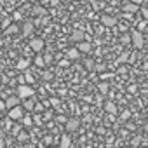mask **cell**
<instances>
[{"label": "cell", "instance_id": "obj_1", "mask_svg": "<svg viewBox=\"0 0 148 148\" xmlns=\"http://www.w3.org/2000/svg\"><path fill=\"white\" fill-rule=\"evenodd\" d=\"M131 42H132V45H134L136 49H141V47L145 45V37H143V33H141L139 30H132V32H131Z\"/></svg>", "mask_w": 148, "mask_h": 148}, {"label": "cell", "instance_id": "obj_2", "mask_svg": "<svg viewBox=\"0 0 148 148\" xmlns=\"http://www.w3.org/2000/svg\"><path fill=\"white\" fill-rule=\"evenodd\" d=\"M18 96H19L21 99H26V98H30V96H35V91H33V87H32L30 84H21V86L18 87Z\"/></svg>", "mask_w": 148, "mask_h": 148}, {"label": "cell", "instance_id": "obj_3", "mask_svg": "<svg viewBox=\"0 0 148 148\" xmlns=\"http://www.w3.org/2000/svg\"><path fill=\"white\" fill-rule=\"evenodd\" d=\"M44 47H45L44 38L35 37V38H32V40H30V49H32V51H35V52H42V51H44Z\"/></svg>", "mask_w": 148, "mask_h": 148}, {"label": "cell", "instance_id": "obj_4", "mask_svg": "<svg viewBox=\"0 0 148 148\" xmlns=\"http://www.w3.org/2000/svg\"><path fill=\"white\" fill-rule=\"evenodd\" d=\"M23 115H25V110H23L21 105H18V106H14V108H9V119H11V120H19Z\"/></svg>", "mask_w": 148, "mask_h": 148}, {"label": "cell", "instance_id": "obj_5", "mask_svg": "<svg viewBox=\"0 0 148 148\" xmlns=\"http://www.w3.org/2000/svg\"><path fill=\"white\" fill-rule=\"evenodd\" d=\"M33 30H35V25H33L32 21H25L23 26H21V33H23L25 37H32Z\"/></svg>", "mask_w": 148, "mask_h": 148}, {"label": "cell", "instance_id": "obj_6", "mask_svg": "<svg viewBox=\"0 0 148 148\" xmlns=\"http://www.w3.org/2000/svg\"><path fill=\"white\" fill-rule=\"evenodd\" d=\"M64 125H66V131L73 132V131H77V129H79L80 120H79V119H68V120L64 122Z\"/></svg>", "mask_w": 148, "mask_h": 148}, {"label": "cell", "instance_id": "obj_7", "mask_svg": "<svg viewBox=\"0 0 148 148\" xmlns=\"http://www.w3.org/2000/svg\"><path fill=\"white\" fill-rule=\"evenodd\" d=\"M101 23H103L105 26L112 28V26H115V25H117V18H115V16H108V14H103V16H101Z\"/></svg>", "mask_w": 148, "mask_h": 148}, {"label": "cell", "instance_id": "obj_8", "mask_svg": "<svg viewBox=\"0 0 148 148\" xmlns=\"http://www.w3.org/2000/svg\"><path fill=\"white\" fill-rule=\"evenodd\" d=\"M21 103V98L18 96V94H14V96H9L7 99H5V108H14V106H18Z\"/></svg>", "mask_w": 148, "mask_h": 148}, {"label": "cell", "instance_id": "obj_9", "mask_svg": "<svg viewBox=\"0 0 148 148\" xmlns=\"http://www.w3.org/2000/svg\"><path fill=\"white\" fill-rule=\"evenodd\" d=\"M70 40L71 42H82V40H86V33L82 32V30H75V32H73L71 35H70Z\"/></svg>", "mask_w": 148, "mask_h": 148}, {"label": "cell", "instance_id": "obj_10", "mask_svg": "<svg viewBox=\"0 0 148 148\" xmlns=\"http://www.w3.org/2000/svg\"><path fill=\"white\" fill-rule=\"evenodd\" d=\"M77 49L80 51V52H91V49H92V45H91V42H87V40H82V42H79V45H77Z\"/></svg>", "mask_w": 148, "mask_h": 148}, {"label": "cell", "instance_id": "obj_11", "mask_svg": "<svg viewBox=\"0 0 148 148\" xmlns=\"http://www.w3.org/2000/svg\"><path fill=\"white\" fill-rule=\"evenodd\" d=\"M138 11H139V5H138V4H134V2H132V4H125V5H124V12H125V14H134V12H138Z\"/></svg>", "mask_w": 148, "mask_h": 148}, {"label": "cell", "instance_id": "obj_12", "mask_svg": "<svg viewBox=\"0 0 148 148\" xmlns=\"http://www.w3.org/2000/svg\"><path fill=\"white\" fill-rule=\"evenodd\" d=\"M28 66H30V59H26V58H21V59L18 61V64H16V68H18L19 71H26Z\"/></svg>", "mask_w": 148, "mask_h": 148}, {"label": "cell", "instance_id": "obj_13", "mask_svg": "<svg viewBox=\"0 0 148 148\" xmlns=\"http://www.w3.org/2000/svg\"><path fill=\"white\" fill-rule=\"evenodd\" d=\"M80 54H82V52L75 47V49H70V51L66 52V58H68L70 61H71V59H79V58H80Z\"/></svg>", "mask_w": 148, "mask_h": 148}, {"label": "cell", "instance_id": "obj_14", "mask_svg": "<svg viewBox=\"0 0 148 148\" xmlns=\"http://www.w3.org/2000/svg\"><path fill=\"white\" fill-rule=\"evenodd\" d=\"M105 112L110 113V115H115V113H117V106H115V103L106 101V103H105Z\"/></svg>", "mask_w": 148, "mask_h": 148}, {"label": "cell", "instance_id": "obj_15", "mask_svg": "<svg viewBox=\"0 0 148 148\" xmlns=\"http://www.w3.org/2000/svg\"><path fill=\"white\" fill-rule=\"evenodd\" d=\"M23 106H25L26 110H30V112H32V110L35 108V96H30V98H26V99H25V105H23Z\"/></svg>", "mask_w": 148, "mask_h": 148}, {"label": "cell", "instance_id": "obj_16", "mask_svg": "<svg viewBox=\"0 0 148 148\" xmlns=\"http://www.w3.org/2000/svg\"><path fill=\"white\" fill-rule=\"evenodd\" d=\"M71 145V138H70V134H63L61 136V143H59V146L61 148H68Z\"/></svg>", "mask_w": 148, "mask_h": 148}, {"label": "cell", "instance_id": "obj_17", "mask_svg": "<svg viewBox=\"0 0 148 148\" xmlns=\"http://www.w3.org/2000/svg\"><path fill=\"white\" fill-rule=\"evenodd\" d=\"M19 120L23 122V125H25V127H32V125H33V119H32L30 115H23Z\"/></svg>", "mask_w": 148, "mask_h": 148}, {"label": "cell", "instance_id": "obj_18", "mask_svg": "<svg viewBox=\"0 0 148 148\" xmlns=\"http://www.w3.org/2000/svg\"><path fill=\"white\" fill-rule=\"evenodd\" d=\"M33 63H35L37 66H40V68H42V66L45 64V59H44V56H42L40 52H37V56H35V59H33Z\"/></svg>", "mask_w": 148, "mask_h": 148}, {"label": "cell", "instance_id": "obj_19", "mask_svg": "<svg viewBox=\"0 0 148 148\" xmlns=\"http://www.w3.org/2000/svg\"><path fill=\"white\" fill-rule=\"evenodd\" d=\"M47 14V11L42 7V5H37V7H33V16H45Z\"/></svg>", "mask_w": 148, "mask_h": 148}, {"label": "cell", "instance_id": "obj_20", "mask_svg": "<svg viewBox=\"0 0 148 148\" xmlns=\"http://www.w3.org/2000/svg\"><path fill=\"white\" fill-rule=\"evenodd\" d=\"M98 91H99L101 94H106V92L110 91V86H108L106 82H101V84H98Z\"/></svg>", "mask_w": 148, "mask_h": 148}, {"label": "cell", "instance_id": "obj_21", "mask_svg": "<svg viewBox=\"0 0 148 148\" xmlns=\"http://www.w3.org/2000/svg\"><path fill=\"white\" fill-rule=\"evenodd\" d=\"M21 79H23V80H26V84H30V86L35 82V79H33L32 73H26V75H25V77H21Z\"/></svg>", "mask_w": 148, "mask_h": 148}, {"label": "cell", "instance_id": "obj_22", "mask_svg": "<svg viewBox=\"0 0 148 148\" xmlns=\"http://www.w3.org/2000/svg\"><path fill=\"white\" fill-rule=\"evenodd\" d=\"M129 119H131V112L129 110H124L120 113V120H129Z\"/></svg>", "mask_w": 148, "mask_h": 148}, {"label": "cell", "instance_id": "obj_23", "mask_svg": "<svg viewBox=\"0 0 148 148\" xmlns=\"http://www.w3.org/2000/svg\"><path fill=\"white\" fill-rule=\"evenodd\" d=\"M28 138H30V136H28L26 132H19V134H18V139H19L21 143H25V141H28Z\"/></svg>", "mask_w": 148, "mask_h": 148}, {"label": "cell", "instance_id": "obj_24", "mask_svg": "<svg viewBox=\"0 0 148 148\" xmlns=\"http://www.w3.org/2000/svg\"><path fill=\"white\" fill-rule=\"evenodd\" d=\"M84 64H86V68H87V70H94V61H92V59H86V63H84Z\"/></svg>", "mask_w": 148, "mask_h": 148}, {"label": "cell", "instance_id": "obj_25", "mask_svg": "<svg viewBox=\"0 0 148 148\" xmlns=\"http://www.w3.org/2000/svg\"><path fill=\"white\" fill-rule=\"evenodd\" d=\"M42 77H44V80H51V79H52V73H51V71H44Z\"/></svg>", "mask_w": 148, "mask_h": 148}, {"label": "cell", "instance_id": "obj_26", "mask_svg": "<svg viewBox=\"0 0 148 148\" xmlns=\"http://www.w3.org/2000/svg\"><path fill=\"white\" fill-rule=\"evenodd\" d=\"M146 26H148V23H146V19H145V21H141V23L138 25V30H139V32H143Z\"/></svg>", "mask_w": 148, "mask_h": 148}, {"label": "cell", "instance_id": "obj_27", "mask_svg": "<svg viewBox=\"0 0 148 148\" xmlns=\"http://www.w3.org/2000/svg\"><path fill=\"white\" fill-rule=\"evenodd\" d=\"M18 32V26L16 25H12V26H9L7 30H5V33H16Z\"/></svg>", "mask_w": 148, "mask_h": 148}, {"label": "cell", "instance_id": "obj_28", "mask_svg": "<svg viewBox=\"0 0 148 148\" xmlns=\"http://www.w3.org/2000/svg\"><path fill=\"white\" fill-rule=\"evenodd\" d=\"M106 66L105 64H94V71H105Z\"/></svg>", "mask_w": 148, "mask_h": 148}, {"label": "cell", "instance_id": "obj_29", "mask_svg": "<svg viewBox=\"0 0 148 148\" xmlns=\"http://www.w3.org/2000/svg\"><path fill=\"white\" fill-rule=\"evenodd\" d=\"M139 12H141V16H143L145 19H148V7H143V9H139Z\"/></svg>", "mask_w": 148, "mask_h": 148}, {"label": "cell", "instance_id": "obj_30", "mask_svg": "<svg viewBox=\"0 0 148 148\" xmlns=\"http://www.w3.org/2000/svg\"><path fill=\"white\" fill-rule=\"evenodd\" d=\"M56 120H58L59 124H64V122H66L68 119H66V117H63V115H58V117H56Z\"/></svg>", "mask_w": 148, "mask_h": 148}, {"label": "cell", "instance_id": "obj_31", "mask_svg": "<svg viewBox=\"0 0 148 148\" xmlns=\"http://www.w3.org/2000/svg\"><path fill=\"white\" fill-rule=\"evenodd\" d=\"M19 131H21V127H19V125H14V127H12V134H14V136H18V134H19Z\"/></svg>", "mask_w": 148, "mask_h": 148}, {"label": "cell", "instance_id": "obj_32", "mask_svg": "<svg viewBox=\"0 0 148 148\" xmlns=\"http://www.w3.org/2000/svg\"><path fill=\"white\" fill-rule=\"evenodd\" d=\"M70 64V59L66 58V59H63V61H59V66H68Z\"/></svg>", "mask_w": 148, "mask_h": 148}, {"label": "cell", "instance_id": "obj_33", "mask_svg": "<svg viewBox=\"0 0 148 148\" xmlns=\"http://www.w3.org/2000/svg\"><path fill=\"white\" fill-rule=\"evenodd\" d=\"M51 105H52V106H58V105H59V99H58V98H51Z\"/></svg>", "mask_w": 148, "mask_h": 148}, {"label": "cell", "instance_id": "obj_34", "mask_svg": "<svg viewBox=\"0 0 148 148\" xmlns=\"http://www.w3.org/2000/svg\"><path fill=\"white\" fill-rule=\"evenodd\" d=\"M33 124H37V125H42V124H44V122H42V117H40V115H38V117H35V122H33Z\"/></svg>", "mask_w": 148, "mask_h": 148}, {"label": "cell", "instance_id": "obj_35", "mask_svg": "<svg viewBox=\"0 0 148 148\" xmlns=\"http://www.w3.org/2000/svg\"><path fill=\"white\" fill-rule=\"evenodd\" d=\"M120 42H122V44H125V42H131V35H129V37H122V38H120Z\"/></svg>", "mask_w": 148, "mask_h": 148}, {"label": "cell", "instance_id": "obj_36", "mask_svg": "<svg viewBox=\"0 0 148 148\" xmlns=\"http://www.w3.org/2000/svg\"><path fill=\"white\" fill-rule=\"evenodd\" d=\"M44 59H45V63H51V61H52V56H51V54H45Z\"/></svg>", "mask_w": 148, "mask_h": 148}, {"label": "cell", "instance_id": "obj_37", "mask_svg": "<svg viewBox=\"0 0 148 148\" xmlns=\"http://www.w3.org/2000/svg\"><path fill=\"white\" fill-rule=\"evenodd\" d=\"M33 110H35V112H42V110H44V106H42V105H37V103H35V108H33Z\"/></svg>", "mask_w": 148, "mask_h": 148}, {"label": "cell", "instance_id": "obj_38", "mask_svg": "<svg viewBox=\"0 0 148 148\" xmlns=\"http://www.w3.org/2000/svg\"><path fill=\"white\" fill-rule=\"evenodd\" d=\"M5 110V101H0V113Z\"/></svg>", "mask_w": 148, "mask_h": 148}, {"label": "cell", "instance_id": "obj_39", "mask_svg": "<svg viewBox=\"0 0 148 148\" xmlns=\"http://www.w3.org/2000/svg\"><path fill=\"white\" fill-rule=\"evenodd\" d=\"M139 141H141L139 138H134V139H132V145H139Z\"/></svg>", "mask_w": 148, "mask_h": 148}, {"label": "cell", "instance_id": "obj_40", "mask_svg": "<svg viewBox=\"0 0 148 148\" xmlns=\"http://www.w3.org/2000/svg\"><path fill=\"white\" fill-rule=\"evenodd\" d=\"M40 4L42 5H47V4H51V0H40Z\"/></svg>", "mask_w": 148, "mask_h": 148}, {"label": "cell", "instance_id": "obj_41", "mask_svg": "<svg viewBox=\"0 0 148 148\" xmlns=\"http://www.w3.org/2000/svg\"><path fill=\"white\" fill-rule=\"evenodd\" d=\"M132 2H134V4H141V0H132Z\"/></svg>", "mask_w": 148, "mask_h": 148}, {"label": "cell", "instance_id": "obj_42", "mask_svg": "<svg viewBox=\"0 0 148 148\" xmlns=\"http://www.w3.org/2000/svg\"><path fill=\"white\" fill-rule=\"evenodd\" d=\"M145 131H146V132H148V124H146V125H145Z\"/></svg>", "mask_w": 148, "mask_h": 148}]
</instances>
